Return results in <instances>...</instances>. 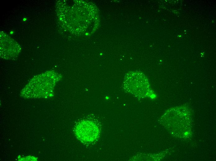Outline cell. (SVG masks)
Segmentation results:
<instances>
[{"instance_id": "3957f363", "label": "cell", "mask_w": 216, "mask_h": 161, "mask_svg": "<svg viewBox=\"0 0 216 161\" xmlns=\"http://www.w3.org/2000/svg\"><path fill=\"white\" fill-rule=\"evenodd\" d=\"M23 20H24L25 21L26 20V19H25V18Z\"/></svg>"}, {"instance_id": "6da1fadb", "label": "cell", "mask_w": 216, "mask_h": 161, "mask_svg": "<svg viewBox=\"0 0 216 161\" xmlns=\"http://www.w3.org/2000/svg\"><path fill=\"white\" fill-rule=\"evenodd\" d=\"M75 133L77 138L83 142H90L97 139L99 133L96 124L92 121L84 120L75 127Z\"/></svg>"}, {"instance_id": "7a4b0ae2", "label": "cell", "mask_w": 216, "mask_h": 161, "mask_svg": "<svg viewBox=\"0 0 216 161\" xmlns=\"http://www.w3.org/2000/svg\"><path fill=\"white\" fill-rule=\"evenodd\" d=\"M148 83L145 76L139 72H129L125 76L124 82V88L134 94H140L147 89Z\"/></svg>"}]
</instances>
